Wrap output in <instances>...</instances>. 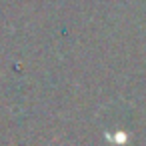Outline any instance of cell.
<instances>
[{"label": "cell", "instance_id": "1", "mask_svg": "<svg viewBox=\"0 0 146 146\" xmlns=\"http://www.w3.org/2000/svg\"><path fill=\"white\" fill-rule=\"evenodd\" d=\"M114 140H116V142H124V140H126V134H122V132H120V134H116V136H114Z\"/></svg>", "mask_w": 146, "mask_h": 146}]
</instances>
